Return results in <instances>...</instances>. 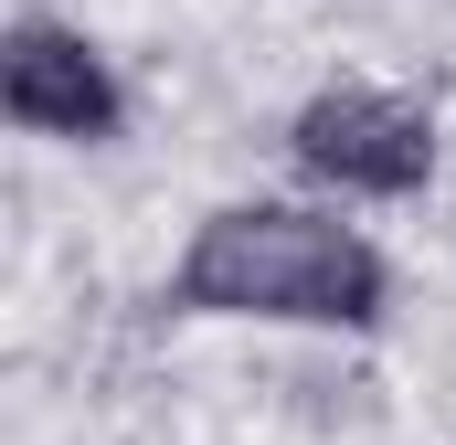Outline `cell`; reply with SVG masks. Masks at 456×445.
I'll return each instance as SVG.
<instances>
[{
    "mask_svg": "<svg viewBox=\"0 0 456 445\" xmlns=\"http://www.w3.org/2000/svg\"><path fill=\"white\" fill-rule=\"evenodd\" d=\"M0 117L21 138H64V149H107L127 127V85L117 64L53 11H21L0 32Z\"/></svg>",
    "mask_w": 456,
    "mask_h": 445,
    "instance_id": "3",
    "label": "cell"
},
{
    "mask_svg": "<svg viewBox=\"0 0 456 445\" xmlns=\"http://www.w3.org/2000/svg\"><path fill=\"white\" fill-rule=\"evenodd\" d=\"M287 159L340 202H414L436 181V117L393 85H319L287 117Z\"/></svg>",
    "mask_w": 456,
    "mask_h": 445,
    "instance_id": "2",
    "label": "cell"
},
{
    "mask_svg": "<svg viewBox=\"0 0 456 445\" xmlns=\"http://www.w3.org/2000/svg\"><path fill=\"white\" fill-rule=\"evenodd\" d=\"M181 319H255V329H350L371 339L393 319V265L361 222L319 202H224L191 222L170 265Z\"/></svg>",
    "mask_w": 456,
    "mask_h": 445,
    "instance_id": "1",
    "label": "cell"
}]
</instances>
